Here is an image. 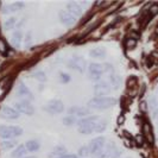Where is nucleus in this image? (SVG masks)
<instances>
[{
	"label": "nucleus",
	"instance_id": "21",
	"mask_svg": "<svg viewBox=\"0 0 158 158\" xmlns=\"http://www.w3.org/2000/svg\"><path fill=\"white\" fill-rule=\"evenodd\" d=\"M25 148L27 149L29 152H36V151L40 150V144L38 140H29V142H26V144H25Z\"/></svg>",
	"mask_w": 158,
	"mask_h": 158
},
{
	"label": "nucleus",
	"instance_id": "19",
	"mask_svg": "<svg viewBox=\"0 0 158 158\" xmlns=\"http://www.w3.org/2000/svg\"><path fill=\"white\" fill-rule=\"evenodd\" d=\"M26 155H27V149L25 148V145H18V148L12 152L13 158H23Z\"/></svg>",
	"mask_w": 158,
	"mask_h": 158
},
{
	"label": "nucleus",
	"instance_id": "4",
	"mask_svg": "<svg viewBox=\"0 0 158 158\" xmlns=\"http://www.w3.org/2000/svg\"><path fill=\"white\" fill-rule=\"evenodd\" d=\"M23 135V128L20 126H13V125H2L0 126V137L5 140H10V139H13L16 137Z\"/></svg>",
	"mask_w": 158,
	"mask_h": 158
},
{
	"label": "nucleus",
	"instance_id": "34",
	"mask_svg": "<svg viewBox=\"0 0 158 158\" xmlns=\"http://www.w3.org/2000/svg\"><path fill=\"white\" fill-rule=\"evenodd\" d=\"M58 158H79V156H76V155H70V153H67V155H64L62 157H58Z\"/></svg>",
	"mask_w": 158,
	"mask_h": 158
},
{
	"label": "nucleus",
	"instance_id": "28",
	"mask_svg": "<svg viewBox=\"0 0 158 158\" xmlns=\"http://www.w3.org/2000/svg\"><path fill=\"white\" fill-rule=\"evenodd\" d=\"M143 130H144V135H145V137H148V139L152 142V133H151V127H150V125H149V123H145V124H144Z\"/></svg>",
	"mask_w": 158,
	"mask_h": 158
},
{
	"label": "nucleus",
	"instance_id": "16",
	"mask_svg": "<svg viewBox=\"0 0 158 158\" xmlns=\"http://www.w3.org/2000/svg\"><path fill=\"white\" fill-rule=\"evenodd\" d=\"M25 7V2L23 1H16V2H12L7 6H5V11L4 13H12V12H17V11H20Z\"/></svg>",
	"mask_w": 158,
	"mask_h": 158
},
{
	"label": "nucleus",
	"instance_id": "5",
	"mask_svg": "<svg viewBox=\"0 0 158 158\" xmlns=\"http://www.w3.org/2000/svg\"><path fill=\"white\" fill-rule=\"evenodd\" d=\"M45 112L55 115V114H61L62 112L64 111V105L61 100H57V99H54V100H50L49 102L44 106L43 108Z\"/></svg>",
	"mask_w": 158,
	"mask_h": 158
},
{
	"label": "nucleus",
	"instance_id": "33",
	"mask_svg": "<svg viewBox=\"0 0 158 158\" xmlns=\"http://www.w3.org/2000/svg\"><path fill=\"white\" fill-rule=\"evenodd\" d=\"M31 42H32L31 36H30V35H29V36L26 35V40H25V44H26V47H27V45H30V44H31Z\"/></svg>",
	"mask_w": 158,
	"mask_h": 158
},
{
	"label": "nucleus",
	"instance_id": "27",
	"mask_svg": "<svg viewBox=\"0 0 158 158\" xmlns=\"http://www.w3.org/2000/svg\"><path fill=\"white\" fill-rule=\"evenodd\" d=\"M90 155V151H89V148H88V145L86 146H81L79 149V156L82 158H86L88 157Z\"/></svg>",
	"mask_w": 158,
	"mask_h": 158
},
{
	"label": "nucleus",
	"instance_id": "1",
	"mask_svg": "<svg viewBox=\"0 0 158 158\" xmlns=\"http://www.w3.org/2000/svg\"><path fill=\"white\" fill-rule=\"evenodd\" d=\"M117 105V99L112 96H95L89 100L88 107L92 110H108Z\"/></svg>",
	"mask_w": 158,
	"mask_h": 158
},
{
	"label": "nucleus",
	"instance_id": "9",
	"mask_svg": "<svg viewBox=\"0 0 158 158\" xmlns=\"http://www.w3.org/2000/svg\"><path fill=\"white\" fill-rule=\"evenodd\" d=\"M17 111L22 114H26V115H32L35 113V108L31 103L26 100H23V101H18V102L15 103L13 106Z\"/></svg>",
	"mask_w": 158,
	"mask_h": 158
},
{
	"label": "nucleus",
	"instance_id": "2",
	"mask_svg": "<svg viewBox=\"0 0 158 158\" xmlns=\"http://www.w3.org/2000/svg\"><path fill=\"white\" fill-rule=\"evenodd\" d=\"M100 121V118L96 115H92V117H87L79 120L77 125H79V131L82 135H90L93 132H96L98 128V124Z\"/></svg>",
	"mask_w": 158,
	"mask_h": 158
},
{
	"label": "nucleus",
	"instance_id": "3",
	"mask_svg": "<svg viewBox=\"0 0 158 158\" xmlns=\"http://www.w3.org/2000/svg\"><path fill=\"white\" fill-rule=\"evenodd\" d=\"M112 68L110 64H100V63H90L88 67V71H89V79L95 82H100V80L102 77L103 73L107 71H112Z\"/></svg>",
	"mask_w": 158,
	"mask_h": 158
},
{
	"label": "nucleus",
	"instance_id": "8",
	"mask_svg": "<svg viewBox=\"0 0 158 158\" xmlns=\"http://www.w3.org/2000/svg\"><path fill=\"white\" fill-rule=\"evenodd\" d=\"M0 115L4 119H6V120H17L20 117V113L12 106H4L1 108Z\"/></svg>",
	"mask_w": 158,
	"mask_h": 158
},
{
	"label": "nucleus",
	"instance_id": "35",
	"mask_svg": "<svg viewBox=\"0 0 158 158\" xmlns=\"http://www.w3.org/2000/svg\"><path fill=\"white\" fill-rule=\"evenodd\" d=\"M152 118L158 120V108H156V110L152 111Z\"/></svg>",
	"mask_w": 158,
	"mask_h": 158
},
{
	"label": "nucleus",
	"instance_id": "31",
	"mask_svg": "<svg viewBox=\"0 0 158 158\" xmlns=\"http://www.w3.org/2000/svg\"><path fill=\"white\" fill-rule=\"evenodd\" d=\"M60 80L62 83H68L70 81V75L69 74H65V73H61L60 74Z\"/></svg>",
	"mask_w": 158,
	"mask_h": 158
},
{
	"label": "nucleus",
	"instance_id": "38",
	"mask_svg": "<svg viewBox=\"0 0 158 158\" xmlns=\"http://www.w3.org/2000/svg\"><path fill=\"white\" fill-rule=\"evenodd\" d=\"M157 126H158V120H157Z\"/></svg>",
	"mask_w": 158,
	"mask_h": 158
},
{
	"label": "nucleus",
	"instance_id": "32",
	"mask_svg": "<svg viewBox=\"0 0 158 158\" xmlns=\"http://www.w3.org/2000/svg\"><path fill=\"white\" fill-rule=\"evenodd\" d=\"M135 44H137V38L131 37V38H128V40H127L126 47L128 48V49H133V48L135 47Z\"/></svg>",
	"mask_w": 158,
	"mask_h": 158
},
{
	"label": "nucleus",
	"instance_id": "25",
	"mask_svg": "<svg viewBox=\"0 0 158 158\" xmlns=\"http://www.w3.org/2000/svg\"><path fill=\"white\" fill-rule=\"evenodd\" d=\"M62 121H63L64 125H67V126H73V125H75V124H77V123H79L77 118H75V117H73V115H68V117H65V118H63Z\"/></svg>",
	"mask_w": 158,
	"mask_h": 158
},
{
	"label": "nucleus",
	"instance_id": "39",
	"mask_svg": "<svg viewBox=\"0 0 158 158\" xmlns=\"http://www.w3.org/2000/svg\"><path fill=\"white\" fill-rule=\"evenodd\" d=\"M157 89H158V88H157Z\"/></svg>",
	"mask_w": 158,
	"mask_h": 158
},
{
	"label": "nucleus",
	"instance_id": "15",
	"mask_svg": "<svg viewBox=\"0 0 158 158\" xmlns=\"http://www.w3.org/2000/svg\"><path fill=\"white\" fill-rule=\"evenodd\" d=\"M17 93H18V95H19L20 98L26 99V101H27V100H33V94H32V92L27 88V86L24 85L23 82H20V83L18 85V87H17Z\"/></svg>",
	"mask_w": 158,
	"mask_h": 158
},
{
	"label": "nucleus",
	"instance_id": "22",
	"mask_svg": "<svg viewBox=\"0 0 158 158\" xmlns=\"http://www.w3.org/2000/svg\"><path fill=\"white\" fill-rule=\"evenodd\" d=\"M64 155H67V149L62 146V145H57L56 148H54V150L51 152V157H62Z\"/></svg>",
	"mask_w": 158,
	"mask_h": 158
},
{
	"label": "nucleus",
	"instance_id": "36",
	"mask_svg": "<svg viewBox=\"0 0 158 158\" xmlns=\"http://www.w3.org/2000/svg\"><path fill=\"white\" fill-rule=\"evenodd\" d=\"M23 158H36L35 156H25V157H23Z\"/></svg>",
	"mask_w": 158,
	"mask_h": 158
},
{
	"label": "nucleus",
	"instance_id": "12",
	"mask_svg": "<svg viewBox=\"0 0 158 158\" xmlns=\"http://www.w3.org/2000/svg\"><path fill=\"white\" fill-rule=\"evenodd\" d=\"M60 20L65 26H71L76 23V17H74L71 13H69L67 10H62L60 12Z\"/></svg>",
	"mask_w": 158,
	"mask_h": 158
},
{
	"label": "nucleus",
	"instance_id": "10",
	"mask_svg": "<svg viewBox=\"0 0 158 158\" xmlns=\"http://www.w3.org/2000/svg\"><path fill=\"white\" fill-rule=\"evenodd\" d=\"M89 114H90V110L87 107L73 106L69 108V115H73L75 118H87Z\"/></svg>",
	"mask_w": 158,
	"mask_h": 158
},
{
	"label": "nucleus",
	"instance_id": "18",
	"mask_svg": "<svg viewBox=\"0 0 158 158\" xmlns=\"http://www.w3.org/2000/svg\"><path fill=\"white\" fill-rule=\"evenodd\" d=\"M22 42H23V33H22L20 30H17V31L12 35V44L19 49L20 45H22Z\"/></svg>",
	"mask_w": 158,
	"mask_h": 158
},
{
	"label": "nucleus",
	"instance_id": "26",
	"mask_svg": "<svg viewBox=\"0 0 158 158\" xmlns=\"http://www.w3.org/2000/svg\"><path fill=\"white\" fill-rule=\"evenodd\" d=\"M17 145V142L16 140H13V139H10V140H4V142L1 143V148L4 149V150H11L12 148H15Z\"/></svg>",
	"mask_w": 158,
	"mask_h": 158
},
{
	"label": "nucleus",
	"instance_id": "37",
	"mask_svg": "<svg viewBox=\"0 0 158 158\" xmlns=\"http://www.w3.org/2000/svg\"><path fill=\"white\" fill-rule=\"evenodd\" d=\"M156 32L158 33V25H157V27H156Z\"/></svg>",
	"mask_w": 158,
	"mask_h": 158
},
{
	"label": "nucleus",
	"instance_id": "20",
	"mask_svg": "<svg viewBox=\"0 0 158 158\" xmlns=\"http://www.w3.org/2000/svg\"><path fill=\"white\" fill-rule=\"evenodd\" d=\"M106 55V50L102 48H94L89 51V56L93 58H103Z\"/></svg>",
	"mask_w": 158,
	"mask_h": 158
},
{
	"label": "nucleus",
	"instance_id": "14",
	"mask_svg": "<svg viewBox=\"0 0 158 158\" xmlns=\"http://www.w3.org/2000/svg\"><path fill=\"white\" fill-rule=\"evenodd\" d=\"M82 6H81V4L77 2V1H69L68 4H67V11L71 13L74 17H80L82 15Z\"/></svg>",
	"mask_w": 158,
	"mask_h": 158
},
{
	"label": "nucleus",
	"instance_id": "6",
	"mask_svg": "<svg viewBox=\"0 0 158 158\" xmlns=\"http://www.w3.org/2000/svg\"><path fill=\"white\" fill-rule=\"evenodd\" d=\"M69 68H71L73 70H76L82 74V73H85V70L87 69V62L81 56H74V57H71L70 61H69Z\"/></svg>",
	"mask_w": 158,
	"mask_h": 158
},
{
	"label": "nucleus",
	"instance_id": "24",
	"mask_svg": "<svg viewBox=\"0 0 158 158\" xmlns=\"http://www.w3.org/2000/svg\"><path fill=\"white\" fill-rule=\"evenodd\" d=\"M33 77L40 82H45L47 81V74L43 70H36L33 73Z\"/></svg>",
	"mask_w": 158,
	"mask_h": 158
},
{
	"label": "nucleus",
	"instance_id": "30",
	"mask_svg": "<svg viewBox=\"0 0 158 158\" xmlns=\"http://www.w3.org/2000/svg\"><path fill=\"white\" fill-rule=\"evenodd\" d=\"M0 54H2V55L7 54V45L4 40H0Z\"/></svg>",
	"mask_w": 158,
	"mask_h": 158
},
{
	"label": "nucleus",
	"instance_id": "23",
	"mask_svg": "<svg viewBox=\"0 0 158 158\" xmlns=\"http://www.w3.org/2000/svg\"><path fill=\"white\" fill-rule=\"evenodd\" d=\"M17 24H18V19H17V18H15V17L8 18V19L5 20V23H4V29H6V30H12Z\"/></svg>",
	"mask_w": 158,
	"mask_h": 158
},
{
	"label": "nucleus",
	"instance_id": "13",
	"mask_svg": "<svg viewBox=\"0 0 158 158\" xmlns=\"http://www.w3.org/2000/svg\"><path fill=\"white\" fill-rule=\"evenodd\" d=\"M118 148L115 146L114 143H110V144H106L103 146V149L98 155H96V158H111L113 152L117 150Z\"/></svg>",
	"mask_w": 158,
	"mask_h": 158
},
{
	"label": "nucleus",
	"instance_id": "29",
	"mask_svg": "<svg viewBox=\"0 0 158 158\" xmlns=\"http://www.w3.org/2000/svg\"><path fill=\"white\" fill-rule=\"evenodd\" d=\"M149 15L151 17H155L156 15L158 13V4H153V5H151V7L149 8Z\"/></svg>",
	"mask_w": 158,
	"mask_h": 158
},
{
	"label": "nucleus",
	"instance_id": "17",
	"mask_svg": "<svg viewBox=\"0 0 158 158\" xmlns=\"http://www.w3.org/2000/svg\"><path fill=\"white\" fill-rule=\"evenodd\" d=\"M121 82H123V80H121L120 75H118V74H111L110 82H108L111 88H113V89H119L120 86H121Z\"/></svg>",
	"mask_w": 158,
	"mask_h": 158
},
{
	"label": "nucleus",
	"instance_id": "11",
	"mask_svg": "<svg viewBox=\"0 0 158 158\" xmlns=\"http://www.w3.org/2000/svg\"><path fill=\"white\" fill-rule=\"evenodd\" d=\"M111 86L108 82H105V81H100V82H96V85L94 86V92L98 96H103V95H107L111 92Z\"/></svg>",
	"mask_w": 158,
	"mask_h": 158
},
{
	"label": "nucleus",
	"instance_id": "7",
	"mask_svg": "<svg viewBox=\"0 0 158 158\" xmlns=\"http://www.w3.org/2000/svg\"><path fill=\"white\" fill-rule=\"evenodd\" d=\"M106 145V138L105 137H96L92 142L88 144V148L90 151V155H98L100 151L103 149V146Z\"/></svg>",
	"mask_w": 158,
	"mask_h": 158
}]
</instances>
